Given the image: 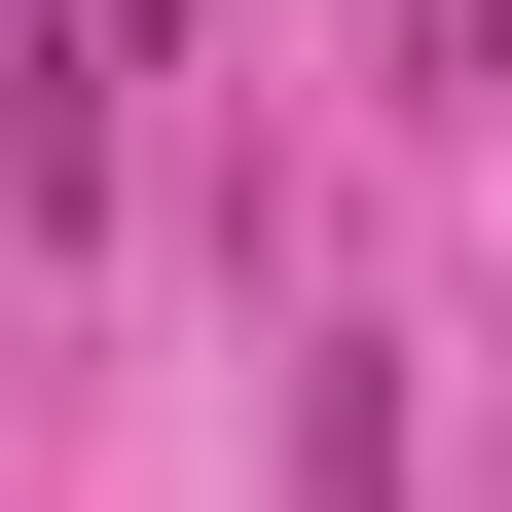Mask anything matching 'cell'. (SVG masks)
Instances as JSON below:
<instances>
[{
    "instance_id": "obj_1",
    "label": "cell",
    "mask_w": 512,
    "mask_h": 512,
    "mask_svg": "<svg viewBox=\"0 0 512 512\" xmlns=\"http://www.w3.org/2000/svg\"><path fill=\"white\" fill-rule=\"evenodd\" d=\"M110 183V74H74V0H0V220H74Z\"/></svg>"
},
{
    "instance_id": "obj_2",
    "label": "cell",
    "mask_w": 512,
    "mask_h": 512,
    "mask_svg": "<svg viewBox=\"0 0 512 512\" xmlns=\"http://www.w3.org/2000/svg\"><path fill=\"white\" fill-rule=\"evenodd\" d=\"M476 37H512V0H476Z\"/></svg>"
}]
</instances>
